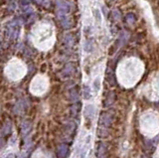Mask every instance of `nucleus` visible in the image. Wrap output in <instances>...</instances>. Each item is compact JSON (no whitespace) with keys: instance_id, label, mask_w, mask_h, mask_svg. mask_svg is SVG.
I'll return each instance as SVG.
<instances>
[{"instance_id":"nucleus-1","label":"nucleus","mask_w":159,"mask_h":158,"mask_svg":"<svg viewBox=\"0 0 159 158\" xmlns=\"http://www.w3.org/2000/svg\"><path fill=\"white\" fill-rule=\"evenodd\" d=\"M111 122V115L109 112H104L100 115V126H103V127H107L109 126Z\"/></svg>"},{"instance_id":"nucleus-2","label":"nucleus","mask_w":159,"mask_h":158,"mask_svg":"<svg viewBox=\"0 0 159 158\" xmlns=\"http://www.w3.org/2000/svg\"><path fill=\"white\" fill-rule=\"evenodd\" d=\"M68 152H69V146L67 144H61L58 146L57 149V155L59 158H65L67 156Z\"/></svg>"},{"instance_id":"nucleus-3","label":"nucleus","mask_w":159,"mask_h":158,"mask_svg":"<svg viewBox=\"0 0 159 158\" xmlns=\"http://www.w3.org/2000/svg\"><path fill=\"white\" fill-rule=\"evenodd\" d=\"M57 5H58V9H59V14L60 15H65L66 13L69 11V5L67 4L66 2H57Z\"/></svg>"},{"instance_id":"nucleus-4","label":"nucleus","mask_w":159,"mask_h":158,"mask_svg":"<svg viewBox=\"0 0 159 158\" xmlns=\"http://www.w3.org/2000/svg\"><path fill=\"white\" fill-rule=\"evenodd\" d=\"M114 99H116V94L113 92H110L109 94L107 95V98L104 99V106H110V105L113 104Z\"/></svg>"},{"instance_id":"nucleus-5","label":"nucleus","mask_w":159,"mask_h":158,"mask_svg":"<svg viewBox=\"0 0 159 158\" xmlns=\"http://www.w3.org/2000/svg\"><path fill=\"white\" fill-rule=\"evenodd\" d=\"M107 153V146L104 145L103 143H100L99 146H97V158H103V156L106 155Z\"/></svg>"},{"instance_id":"nucleus-6","label":"nucleus","mask_w":159,"mask_h":158,"mask_svg":"<svg viewBox=\"0 0 159 158\" xmlns=\"http://www.w3.org/2000/svg\"><path fill=\"white\" fill-rule=\"evenodd\" d=\"M31 127H32V124H31V122L30 121H24L22 123V133H23V135H26V134H28L29 131L31 130Z\"/></svg>"},{"instance_id":"nucleus-7","label":"nucleus","mask_w":159,"mask_h":158,"mask_svg":"<svg viewBox=\"0 0 159 158\" xmlns=\"http://www.w3.org/2000/svg\"><path fill=\"white\" fill-rule=\"evenodd\" d=\"M106 77H107V83H110L111 85H113L114 84H116V80H114V75H113V72H111L110 70H107V71Z\"/></svg>"},{"instance_id":"nucleus-8","label":"nucleus","mask_w":159,"mask_h":158,"mask_svg":"<svg viewBox=\"0 0 159 158\" xmlns=\"http://www.w3.org/2000/svg\"><path fill=\"white\" fill-rule=\"evenodd\" d=\"M94 108L93 105H87V108H86V111H84V114L87 118H93L94 116Z\"/></svg>"},{"instance_id":"nucleus-9","label":"nucleus","mask_w":159,"mask_h":158,"mask_svg":"<svg viewBox=\"0 0 159 158\" xmlns=\"http://www.w3.org/2000/svg\"><path fill=\"white\" fill-rule=\"evenodd\" d=\"M135 21H136V18H135V15L132 14V13H128V14L126 16V22L128 24H133Z\"/></svg>"},{"instance_id":"nucleus-10","label":"nucleus","mask_w":159,"mask_h":158,"mask_svg":"<svg viewBox=\"0 0 159 158\" xmlns=\"http://www.w3.org/2000/svg\"><path fill=\"white\" fill-rule=\"evenodd\" d=\"M72 114L73 115H77L78 113L80 112V109H81V105L78 104V102H76V104H74L73 108H72Z\"/></svg>"},{"instance_id":"nucleus-11","label":"nucleus","mask_w":159,"mask_h":158,"mask_svg":"<svg viewBox=\"0 0 159 158\" xmlns=\"http://www.w3.org/2000/svg\"><path fill=\"white\" fill-rule=\"evenodd\" d=\"M84 98H91V92H90L89 89H87V87L84 88Z\"/></svg>"},{"instance_id":"nucleus-12","label":"nucleus","mask_w":159,"mask_h":158,"mask_svg":"<svg viewBox=\"0 0 159 158\" xmlns=\"http://www.w3.org/2000/svg\"><path fill=\"white\" fill-rule=\"evenodd\" d=\"M71 97H72V99H74V101H76L77 98H78V92H77V89H75V90H72L71 91Z\"/></svg>"},{"instance_id":"nucleus-13","label":"nucleus","mask_w":159,"mask_h":158,"mask_svg":"<svg viewBox=\"0 0 159 158\" xmlns=\"http://www.w3.org/2000/svg\"><path fill=\"white\" fill-rule=\"evenodd\" d=\"M19 3H20V4H21L22 6H26V5H29V4H30L29 1H20Z\"/></svg>"}]
</instances>
